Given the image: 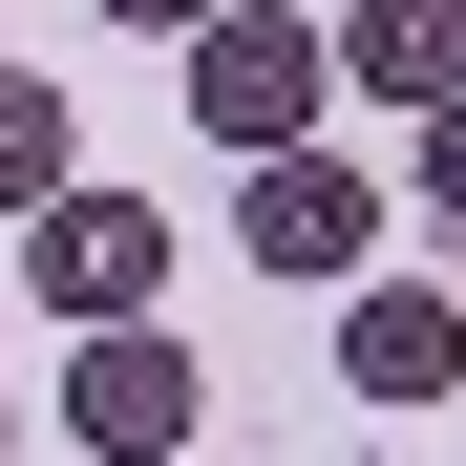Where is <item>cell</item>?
<instances>
[{"label":"cell","mask_w":466,"mask_h":466,"mask_svg":"<svg viewBox=\"0 0 466 466\" xmlns=\"http://www.w3.org/2000/svg\"><path fill=\"white\" fill-rule=\"evenodd\" d=\"M319 106H339V22H297V0H212L191 22V127L233 148V170L319 148Z\"/></svg>","instance_id":"cell-1"},{"label":"cell","mask_w":466,"mask_h":466,"mask_svg":"<svg viewBox=\"0 0 466 466\" xmlns=\"http://www.w3.org/2000/svg\"><path fill=\"white\" fill-rule=\"evenodd\" d=\"M22 297H43L64 339L148 319V297H170V212H148V191H43L22 212Z\"/></svg>","instance_id":"cell-2"},{"label":"cell","mask_w":466,"mask_h":466,"mask_svg":"<svg viewBox=\"0 0 466 466\" xmlns=\"http://www.w3.org/2000/svg\"><path fill=\"white\" fill-rule=\"evenodd\" d=\"M212 424V381L170 360V339H148V319H106V339H64V445H86V466H170Z\"/></svg>","instance_id":"cell-3"},{"label":"cell","mask_w":466,"mask_h":466,"mask_svg":"<svg viewBox=\"0 0 466 466\" xmlns=\"http://www.w3.org/2000/svg\"><path fill=\"white\" fill-rule=\"evenodd\" d=\"M233 255H255V276H360V255H381V191L339 170V148H276L255 212H233Z\"/></svg>","instance_id":"cell-4"},{"label":"cell","mask_w":466,"mask_h":466,"mask_svg":"<svg viewBox=\"0 0 466 466\" xmlns=\"http://www.w3.org/2000/svg\"><path fill=\"white\" fill-rule=\"evenodd\" d=\"M339 381H360V403H445V381H466V297H424V276L339 297Z\"/></svg>","instance_id":"cell-5"},{"label":"cell","mask_w":466,"mask_h":466,"mask_svg":"<svg viewBox=\"0 0 466 466\" xmlns=\"http://www.w3.org/2000/svg\"><path fill=\"white\" fill-rule=\"evenodd\" d=\"M339 86L360 106H466V0H360L339 22Z\"/></svg>","instance_id":"cell-6"},{"label":"cell","mask_w":466,"mask_h":466,"mask_svg":"<svg viewBox=\"0 0 466 466\" xmlns=\"http://www.w3.org/2000/svg\"><path fill=\"white\" fill-rule=\"evenodd\" d=\"M43 191H86V170H64V86H22V64H0V233H22Z\"/></svg>","instance_id":"cell-7"},{"label":"cell","mask_w":466,"mask_h":466,"mask_svg":"<svg viewBox=\"0 0 466 466\" xmlns=\"http://www.w3.org/2000/svg\"><path fill=\"white\" fill-rule=\"evenodd\" d=\"M424 212H466V106H424Z\"/></svg>","instance_id":"cell-8"},{"label":"cell","mask_w":466,"mask_h":466,"mask_svg":"<svg viewBox=\"0 0 466 466\" xmlns=\"http://www.w3.org/2000/svg\"><path fill=\"white\" fill-rule=\"evenodd\" d=\"M106 22H212V0H106Z\"/></svg>","instance_id":"cell-9"}]
</instances>
